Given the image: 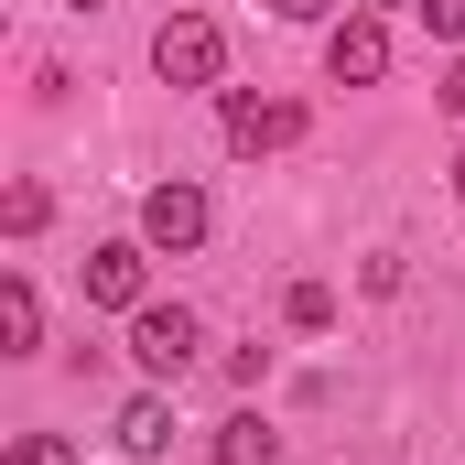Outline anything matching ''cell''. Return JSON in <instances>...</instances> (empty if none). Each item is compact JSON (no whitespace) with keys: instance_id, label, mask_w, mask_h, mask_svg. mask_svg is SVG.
<instances>
[{"instance_id":"6da1fadb","label":"cell","mask_w":465,"mask_h":465,"mask_svg":"<svg viewBox=\"0 0 465 465\" xmlns=\"http://www.w3.org/2000/svg\"><path fill=\"white\" fill-rule=\"evenodd\" d=\"M152 76H163V87H217V76H228V33H217L206 11H173V22L152 33Z\"/></svg>"},{"instance_id":"7a4b0ae2","label":"cell","mask_w":465,"mask_h":465,"mask_svg":"<svg viewBox=\"0 0 465 465\" xmlns=\"http://www.w3.org/2000/svg\"><path fill=\"white\" fill-rule=\"evenodd\" d=\"M195 347H206V325H195L184 303H141V314H130V357H141V379H152V390H163V379H184Z\"/></svg>"},{"instance_id":"3957f363","label":"cell","mask_w":465,"mask_h":465,"mask_svg":"<svg viewBox=\"0 0 465 465\" xmlns=\"http://www.w3.org/2000/svg\"><path fill=\"white\" fill-rule=\"evenodd\" d=\"M292 141H303V98H249V87L228 98V152L260 163V152H292Z\"/></svg>"},{"instance_id":"277c9868","label":"cell","mask_w":465,"mask_h":465,"mask_svg":"<svg viewBox=\"0 0 465 465\" xmlns=\"http://www.w3.org/2000/svg\"><path fill=\"white\" fill-rule=\"evenodd\" d=\"M141 238H152V249H173V260H184V249H206V195H195L184 173H173V184H152V195H141Z\"/></svg>"},{"instance_id":"5b68a950","label":"cell","mask_w":465,"mask_h":465,"mask_svg":"<svg viewBox=\"0 0 465 465\" xmlns=\"http://www.w3.org/2000/svg\"><path fill=\"white\" fill-rule=\"evenodd\" d=\"M325 76H336V87H379V76H390V22H368V11L336 22V33H325Z\"/></svg>"},{"instance_id":"8992f818","label":"cell","mask_w":465,"mask_h":465,"mask_svg":"<svg viewBox=\"0 0 465 465\" xmlns=\"http://www.w3.org/2000/svg\"><path fill=\"white\" fill-rule=\"evenodd\" d=\"M141 260H152V238H109V249H87V303L141 314Z\"/></svg>"},{"instance_id":"52a82bcc","label":"cell","mask_w":465,"mask_h":465,"mask_svg":"<svg viewBox=\"0 0 465 465\" xmlns=\"http://www.w3.org/2000/svg\"><path fill=\"white\" fill-rule=\"evenodd\" d=\"M33 347H44V292L11 271L0 282V357H33Z\"/></svg>"},{"instance_id":"ba28073f","label":"cell","mask_w":465,"mask_h":465,"mask_svg":"<svg viewBox=\"0 0 465 465\" xmlns=\"http://www.w3.org/2000/svg\"><path fill=\"white\" fill-rule=\"evenodd\" d=\"M119 444H130V455H173V401H163V390L119 401Z\"/></svg>"},{"instance_id":"9c48e42d","label":"cell","mask_w":465,"mask_h":465,"mask_svg":"<svg viewBox=\"0 0 465 465\" xmlns=\"http://www.w3.org/2000/svg\"><path fill=\"white\" fill-rule=\"evenodd\" d=\"M217 465H282V433H271L260 411H228V422H217Z\"/></svg>"},{"instance_id":"30bf717a","label":"cell","mask_w":465,"mask_h":465,"mask_svg":"<svg viewBox=\"0 0 465 465\" xmlns=\"http://www.w3.org/2000/svg\"><path fill=\"white\" fill-rule=\"evenodd\" d=\"M282 314H292V336H325V325H336V292H325V282H292Z\"/></svg>"},{"instance_id":"8fae6325","label":"cell","mask_w":465,"mask_h":465,"mask_svg":"<svg viewBox=\"0 0 465 465\" xmlns=\"http://www.w3.org/2000/svg\"><path fill=\"white\" fill-rule=\"evenodd\" d=\"M44 217H54V195H44V184H11V195H0V228H11V238H33Z\"/></svg>"},{"instance_id":"7c38bea8","label":"cell","mask_w":465,"mask_h":465,"mask_svg":"<svg viewBox=\"0 0 465 465\" xmlns=\"http://www.w3.org/2000/svg\"><path fill=\"white\" fill-rule=\"evenodd\" d=\"M411 22H422L433 44H465V0H411Z\"/></svg>"},{"instance_id":"4fadbf2b","label":"cell","mask_w":465,"mask_h":465,"mask_svg":"<svg viewBox=\"0 0 465 465\" xmlns=\"http://www.w3.org/2000/svg\"><path fill=\"white\" fill-rule=\"evenodd\" d=\"M11 465H76V455H65L54 433H22V444H11Z\"/></svg>"},{"instance_id":"5bb4252c","label":"cell","mask_w":465,"mask_h":465,"mask_svg":"<svg viewBox=\"0 0 465 465\" xmlns=\"http://www.w3.org/2000/svg\"><path fill=\"white\" fill-rule=\"evenodd\" d=\"M433 98H444V109L465 119V54H455V65H444V76H433Z\"/></svg>"},{"instance_id":"9a60e30c","label":"cell","mask_w":465,"mask_h":465,"mask_svg":"<svg viewBox=\"0 0 465 465\" xmlns=\"http://www.w3.org/2000/svg\"><path fill=\"white\" fill-rule=\"evenodd\" d=\"M271 11H282V22H325L336 0H271Z\"/></svg>"},{"instance_id":"2e32d148","label":"cell","mask_w":465,"mask_h":465,"mask_svg":"<svg viewBox=\"0 0 465 465\" xmlns=\"http://www.w3.org/2000/svg\"><path fill=\"white\" fill-rule=\"evenodd\" d=\"M455 195H465V152H455Z\"/></svg>"},{"instance_id":"e0dca14e","label":"cell","mask_w":465,"mask_h":465,"mask_svg":"<svg viewBox=\"0 0 465 465\" xmlns=\"http://www.w3.org/2000/svg\"><path fill=\"white\" fill-rule=\"evenodd\" d=\"M65 11H98V0H65Z\"/></svg>"}]
</instances>
